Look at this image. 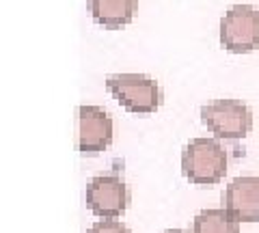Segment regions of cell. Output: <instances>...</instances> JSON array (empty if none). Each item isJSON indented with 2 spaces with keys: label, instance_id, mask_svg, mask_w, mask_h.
<instances>
[{
  "label": "cell",
  "instance_id": "cell-11",
  "mask_svg": "<svg viewBox=\"0 0 259 233\" xmlns=\"http://www.w3.org/2000/svg\"><path fill=\"white\" fill-rule=\"evenodd\" d=\"M164 233H186V231H182V229H168V231H164Z\"/></svg>",
  "mask_w": 259,
  "mask_h": 233
},
{
  "label": "cell",
  "instance_id": "cell-2",
  "mask_svg": "<svg viewBox=\"0 0 259 233\" xmlns=\"http://www.w3.org/2000/svg\"><path fill=\"white\" fill-rule=\"evenodd\" d=\"M108 93L132 115H151L162 104V89L145 74H115L106 78Z\"/></svg>",
  "mask_w": 259,
  "mask_h": 233
},
{
  "label": "cell",
  "instance_id": "cell-1",
  "mask_svg": "<svg viewBox=\"0 0 259 233\" xmlns=\"http://www.w3.org/2000/svg\"><path fill=\"white\" fill-rule=\"evenodd\" d=\"M229 164V156L218 138H192L182 151V173L194 186H214Z\"/></svg>",
  "mask_w": 259,
  "mask_h": 233
},
{
  "label": "cell",
  "instance_id": "cell-9",
  "mask_svg": "<svg viewBox=\"0 0 259 233\" xmlns=\"http://www.w3.org/2000/svg\"><path fill=\"white\" fill-rule=\"evenodd\" d=\"M192 233H240V222L225 210H203L194 216Z\"/></svg>",
  "mask_w": 259,
  "mask_h": 233
},
{
  "label": "cell",
  "instance_id": "cell-4",
  "mask_svg": "<svg viewBox=\"0 0 259 233\" xmlns=\"http://www.w3.org/2000/svg\"><path fill=\"white\" fill-rule=\"evenodd\" d=\"M221 45L231 54H248L259 48V11L250 5H233L221 18Z\"/></svg>",
  "mask_w": 259,
  "mask_h": 233
},
{
  "label": "cell",
  "instance_id": "cell-6",
  "mask_svg": "<svg viewBox=\"0 0 259 233\" xmlns=\"http://www.w3.org/2000/svg\"><path fill=\"white\" fill-rule=\"evenodd\" d=\"M112 119L100 106L78 108V151L84 158H93L110 147L112 143Z\"/></svg>",
  "mask_w": 259,
  "mask_h": 233
},
{
  "label": "cell",
  "instance_id": "cell-5",
  "mask_svg": "<svg viewBox=\"0 0 259 233\" xmlns=\"http://www.w3.org/2000/svg\"><path fill=\"white\" fill-rule=\"evenodd\" d=\"M130 205V188L119 175H97L87 186V207L102 220L121 218Z\"/></svg>",
  "mask_w": 259,
  "mask_h": 233
},
{
  "label": "cell",
  "instance_id": "cell-10",
  "mask_svg": "<svg viewBox=\"0 0 259 233\" xmlns=\"http://www.w3.org/2000/svg\"><path fill=\"white\" fill-rule=\"evenodd\" d=\"M87 233H132L127 227L121 220H117V218H108V220H97V222H93L91 227H89V231Z\"/></svg>",
  "mask_w": 259,
  "mask_h": 233
},
{
  "label": "cell",
  "instance_id": "cell-8",
  "mask_svg": "<svg viewBox=\"0 0 259 233\" xmlns=\"http://www.w3.org/2000/svg\"><path fill=\"white\" fill-rule=\"evenodd\" d=\"M91 18L104 28L127 26L136 13V0H89Z\"/></svg>",
  "mask_w": 259,
  "mask_h": 233
},
{
  "label": "cell",
  "instance_id": "cell-3",
  "mask_svg": "<svg viewBox=\"0 0 259 233\" xmlns=\"http://www.w3.org/2000/svg\"><path fill=\"white\" fill-rule=\"evenodd\" d=\"M201 123L218 141H242L253 130V112L238 100H214L201 106Z\"/></svg>",
  "mask_w": 259,
  "mask_h": 233
},
{
  "label": "cell",
  "instance_id": "cell-7",
  "mask_svg": "<svg viewBox=\"0 0 259 233\" xmlns=\"http://www.w3.org/2000/svg\"><path fill=\"white\" fill-rule=\"evenodd\" d=\"M223 207L238 222H257L259 220V177L244 175L236 177L225 188Z\"/></svg>",
  "mask_w": 259,
  "mask_h": 233
}]
</instances>
